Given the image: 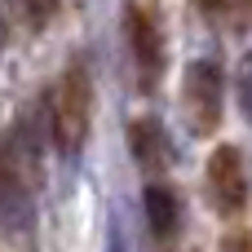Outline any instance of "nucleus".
Listing matches in <instances>:
<instances>
[{"mask_svg":"<svg viewBox=\"0 0 252 252\" xmlns=\"http://www.w3.org/2000/svg\"><path fill=\"white\" fill-rule=\"evenodd\" d=\"M128 151H133V164L142 173H164L173 164V146H168V133L155 115H137L128 124Z\"/></svg>","mask_w":252,"mask_h":252,"instance_id":"7","label":"nucleus"},{"mask_svg":"<svg viewBox=\"0 0 252 252\" xmlns=\"http://www.w3.org/2000/svg\"><path fill=\"white\" fill-rule=\"evenodd\" d=\"M204 186H208V204L217 217H239L248 208V173H244V155L235 146H217L204 164Z\"/></svg>","mask_w":252,"mask_h":252,"instance_id":"5","label":"nucleus"},{"mask_svg":"<svg viewBox=\"0 0 252 252\" xmlns=\"http://www.w3.org/2000/svg\"><path fill=\"white\" fill-rule=\"evenodd\" d=\"M235 93H239V106H244V115L252 120V53L239 62V75H235Z\"/></svg>","mask_w":252,"mask_h":252,"instance_id":"8","label":"nucleus"},{"mask_svg":"<svg viewBox=\"0 0 252 252\" xmlns=\"http://www.w3.org/2000/svg\"><path fill=\"white\" fill-rule=\"evenodd\" d=\"M226 115V71L213 58H195L182 75V120L195 137H213Z\"/></svg>","mask_w":252,"mask_h":252,"instance_id":"3","label":"nucleus"},{"mask_svg":"<svg viewBox=\"0 0 252 252\" xmlns=\"http://www.w3.org/2000/svg\"><path fill=\"white\" fill-rule=\"evenodd\" d=\"M124 44L137 71V84L151 93L164 75V18L159 0H124Z\"/></svg>","mask_w":252,"mask_h":252,"instance_id":"4","label":"nucleus"},{"mask_svg":"<svg viewBox=\"0 0 252 252\" xmlns=\"http://www.w3.org/2000/svg\"><path fill=\"white\" fill-rule=\"evenodd\" d=\"M44 182V151L31 120H13L0 137V217L9 226H27L35 195Z\"/></svg>","mask_w":252,"mask_h":252,"instance_id":"1","label":"nucleus"},{"mask_svg":"<svg viewBox=\"0 0 252 252\" xmlns=\"http://www.w3.org/2000/svg\"><path fill=\"white\" fill-rule=\"evenodd\" d=\"M93 128V75L84 62H71L49 89V142L58 155H80Z\"/></svg>","mask_w":252,"mask_h":252,"instance_id":"2","label":"nucleus"},{"mask_svg":"<svg viewBox=\"0 0 252 252\" xmlns=\"http://www.w3.org/2000/svg\"><path fill=\"white\" fill-rule=\"evenodd\" d=\"M195 4H199V9H208V13H221L230 0H195Z\"/></svg>","mask_w":252,"mask_h":252,"instance_id":"10","label":"nucleus"},{"mask_svg":"<svg viewBox=\"0 0 252 252\" xmlns=\"http://www.w3.org/2000/svg\"><path fill=\"white\" fill-rule=\"evenodd\" d=\"M226 252H252L248 248V235H230V239H226Z\"/></svg>","mask_w":252,"mask_h":252,"instance_id":"9","label":"nucleus"},{"mask_svg":"<svg viewBox=\"0 0 252 252\" xmlns=\"http://www.w3.org/2000/svg\"><path fill=\"white\" fill-rule=\"evenodd\" d=\"M142 204H146V226H151V235H155L159 244H173V239L182 235V226H186V204H182L177 186L151 182L146 195H142Z\"/></svg>","mask_w":252,"mask_h":252,"instance_id":"6","label":"nucleus"}]
</instances>
